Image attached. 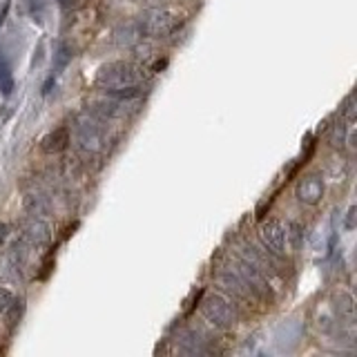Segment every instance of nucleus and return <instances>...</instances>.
<instances>
[{
    "label": "nucleus",
    "mask_w": 357,
    "mask_h": 357,
    "mask_svg": "<svg viewBox=\"0 0 357 357\" xmlns=\"http://www.w3.org/2000/svg\"><path fill=\"white\" fill-rule=\"evenodd\" d=\"M70 52H67V47H65V45H63V47H61V52H59V56H56V70H63V67H65V63L67 61H70Z\"/></svg>",
    "instance_id": "obj_14"
},
{
    "label": "nucleus",
    "mask_w": 357,
    "mask_h": 357,
    "mask_svg": "<svg viewBox=\"0 0 357 357\" xmlns=\"http://www.w3.org/2000/svg\"><path fill=\"white\" fill-rule=\"evenodd\" d=\"M14 304H16L14 293H11L9 288H3V286H0V315H5V312H9L11 308H14Z\"/></svg>",
    "instance_id": "obj_12"
},
{
    "label": "nucleus",
    "mask_w": 357,
    "mask_h": 357,
    "mask_svg": "<svg viewBox=\"0 0 357 357\" xmlns=\"http://www.w3.org/2000/svg\"><path fill=\"white\" fill-rule=\"evenodd\" d=\"M201 315L206 317L208 324H212V326L219 331H228L234 326V321H237V315H234L228 299H223L217 293L208 295L204 301H201Z\"/></svg>",
    "instance_id": "obj_2"
},
{
    "label": "nucleus",
    "mask_w": 357,
    "mask_h": 357,
    "mask_svg": "<svg viewBox=\"0 0 357 357\" xmlns=\"http://www.w3.org/2000/svg\"><path fill=\"white\" fill-rule=\"evenodd\" d=\"M27 241L31 245H36V248H40V245H45L50 241V228L45 226L43 221H36L33 226L27 230Z\"/></svg>",
    "instance_id": "obj_9"
},
{
    "label": "nucleus",
    "mask_w": 357,
    "mask_h": 357,
    "mask_svg": "<svg viewBox=\"0 0 357 357\" xmlns=\"http://www.w3.org/2000/svg\"><path fill=\"white\" fill-rule=\"evenodd\" d=\"M259 237L266 243V248H271L275 255H282L286 248V228L279 219H268L261 223Z\"/></svg>",
    "instance_id": "obj_4"
},
{
    "label": "nucleus",
    "mask_w": 357,
    "mask_h": 357,
    "mask_svg": "<svg viewBox=\"0 0 357 357\" xmlns=\"http://www.w3.org/2000/svg\"><path fill=\"white\" fill-rule=\"evenodd\" d=\"M11 89H14V74H11V65L7 61L5 52L0 50V92L7 96L11 94Z\"/></svg>",
    "instance_id": "obj_8"
},
{
    "label": "nucleus",
    "mask_w": 357,
    "mask_h": 357,
    "mask_svg": "<svg viewBox=\"0 0 357 357\" xmlns=\"http://www.w3.org/2000/svg\"><path fill=\"white\" fill-rule=\"evenodd\" d=\"M219 282H221L223 288L230 290V293H232L234 297L248 299V297L255 295V293H252V288H250V284L245 282V277L237 271V268H228V271H221V273H219Z\"/></svg>",
    "instance_id": "obj_6"
},
{
    "label": "nucleus",
    "mask_w": 357,
    "mask_h": 357,
    "mask_svg": "<svg viewBox=\"0 0 357 357\" xmlns=\"http://www.w3.org/2000/svg\"><path fill=\"white\" fill-rule=\"evenodd\" d=\"M335 308H337L340 317H346L349 321L355 319V304L349 293H340V304H335Z\"/></svg>",
    "instance_id": "obj_10"
},
{
    "label": "nucleus",
    "mask_w": 357,
    "mask_h": 357,
    "mask_svg": "<svg viewBox=\"0 0 357 357\" xmlns=\"http://www.w3.org/2000/svg\"><path fill=\"white\" fill-rule=\"evenodd\" d=\"M295 192H297V199L304 206H317L324 197V178L319 174L301 176Z\"/></svg>",
    "instance_id": "obj_5"
},
{
    "label": "nucleus",
    "mask_w": 357,
    "mask_h": 357,
    "mask_svg": "<svg viewBox=\"0 0 357 357\" xmlns=\"http://www.w3.org/2000/svg\"><path fill=\"white\" fill-rule=\"evenodd\" d=\"M178 25H181V20L165 9H152L141 20L143 33H148V36H154V38L170 36V33H174L178 29Z\"/></svg>",
    "instance_id": "obj_3"
},
{
    "label": "nucleus",
    "mask_w": 357,
    "mask_h": 357,
    "mask_svg": "<svg viewBox=\"0 0 357 357\" xmlns=\"http://www.w3.org/2000/svg\"><path fill=\"white\" fill-rule=\"evenodd\" d=\"M143 78H145V74L139 65H134L130 61H114V63H107L100 67L94 78V85L109 94L134 92V89L141 87Z\"/></svg>",
    "instance_id": "obj_1"
},
{
    "label": "nucleus",
    "mask_w": 357,
    "mask_h": 357,
    "mask_svg": "<svg viewBox=\"0 0 357 357\" xmlns=\"http://www.w3.org/2000/svg\"><path fill=\"white\" fill-rule=\"evenodd\" d=\"M342 119L346 121V123H353L355 121V96L353 94H349L344 98V103H342Z\"/></svg>",
    "instance_id": "obj_13"
},
{
    "label": "nucleus",
    "mask_w": 357,
    "mask_h": 357,
    "mask_svg": "<svg viewBox=\"0 0 357 357\" xmlns=\"http://www.w3.org/2000/svg\"><path fill=\"white\" fill-rule=\"evenodd\" d=\"M328 141H331V145H335V148L346 141V123H344V119L340 123H335V126H331Z\"/></svg>",
    "instance_id": "obj_11"
},
{
    "label": "nucleus",
    "mask_w": 357,
    "mask_h": 357,
    "mask_svg": "<svg viewBox=\"0 0 357 357\" xmlns=\"http://www.w3.org/2000/svg\"><path fill=\"white\" fill-rule=\"evenodd\" d=\"M67 145H70V130L56 128L54 132H50L47 137L40 141V150L45 154H59L67 148Z\"/></svg>",
    "instance_id": "obj_7"
},
{
    "label": "nucleus",
    "mask_w": 357,
    "mask_h": 357,
    "mask_svg": "<svg viewBox=\"0 0 357 357\" xmlns=\"http://www.w3.org/2000/svg\"><path fill=\"white\" fill-rule=\"evenodd\" d=\"M7 234H9V226L7 223H0V243L7 239Z\"/></svg>",
    "instance_id": "obj_15"
}]
</instances>
